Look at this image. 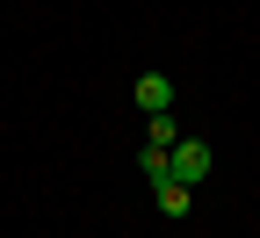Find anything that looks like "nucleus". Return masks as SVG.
Listing matches in <instances>:
<instances>
[{"mask_svg":"<svg viewBox=\"0 0 260 238\" xmlns=\"http://www.w3.org/2000/svg\"><path fill=\"white\" fill-rule=\"evenodd\" d=\"M167 166H174V181H181V188H195V181L210 174V145H203V138H181V145L167 152Z\"/></svg>","mask_w":260,"mask_h":238,"instance_id":"f257e3e1","label":"nucleus"},{"mask_svg":"<svg viewBox=\"0 0 260 238\" xmlns=\"http://www.w3.org/2000/svg\"><path fill=\"white\" fill-rule=\"evenodd\" d=\"M130 101H138L145 116H167V109H174V80H167V73H138V87H130Z\"/></svg>","mask_w":260,"mask_h":238,"instance_id":"f03ea898","label":"nucleus"},{"mask_svg":"<svg viewBox=\"0 0 260 238\" xmlns=\"http://www.w3.org/2000/svg\"><path fill=\"white\" fill-rule=\"evenodd\" d=\"M145 145L174 152V145H181V123H174V116H152V123H145Z\"/></svg>","mask_w":260,"mask_h":238,"instance_id":"7ed1b4c3","label":"nucleus"},{"mask_svg":"<svg viewBox=\"0 0 260 238\" xmlns=\"http://www.w3.org/2000/svg\"><path fill=\"white\" fill-rule=\"evenodd\" d=\"M138 174H145V181H174V166H167L159 145H145V152H138Z\"/></svg>","mask_w":260,"mask_h":238,"instance_id":"20e7f679","label":"nucleus"},{"mask_svg":"<svg viewBox=\"0 0 260 238\" xmlns=\"http://www.w3.org/2000/svg\"><path fill=\"white\" fill-rule=\"evenodd\" d=\"M159 217H188V188L181 181H159Z\"/></svg>","mask_w":260,"mask_h":238,"instance_id":"39448f33","label":"nucleus"}]
</instances>
